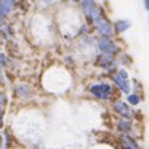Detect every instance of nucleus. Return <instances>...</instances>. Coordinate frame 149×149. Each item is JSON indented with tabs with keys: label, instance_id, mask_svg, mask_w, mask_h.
<instances>
[{
	"label": "nucleus",
	"instance_id": "f257e3e1",
	"mask_svg": "<svg viewBox=\"0 0 149 149\" xmlns=\"http://www.w3.org/2000/svg\"><path fill=\"white\" fill-rule=\"evenodd\" d=\"M81 6H82L84 13H85L95 25H98V24L104 19V18H102V10H101V8H98V6L95 5L94 0H84V2L81 3Z\"/></svg>",
	"mask_w": 149,
	"mask_h": 149
},
{
	"label": "nucleus",
	"instance_id": "1a4fd4ad",
	"mask_svg": "<svg viewBox=\"0 0 149 149\" xmlns=\"http://www.w3.org/2000/svg\"><path fill=\"white\" fill-rule=\"evenodd\" d=\"M13 5H15V0H2V18H5L12 12Z\"/></svg>",
	"mask_w": 149,
	"mask_h": 149
},
{
	"label": "nucleus",
	"instance_id": "9d476101",
	"mask_svg": "<svg viewBox=\"0 0 149 149\" xmlns=\"http://www.w3.org/2000/svg\"><path fill=\"white\" fill-rule=\"evenodd\" d=\"M121 143H123V146H124V149H139V146H137V143L132 139V137H129L127 134H124V136H121Z\"/></svg>",
	"mask_w": 149,
	"mask_h": 149
},
{
	"label": "nucleus",
	"instance_id": "6e6552de",
	"mask_svg": "<svg viewBox=\"0 0 149 149\" xmlns=\"http://www.w3.org/2000/svg\"><path fill=\"white\" fill-rule=\"evenodd\" d=\"M117 130H120L121 133H129L132 130V123L129 118H120V121L117 123Z\"/></svg>",
	"mask_w": 149,
	"mask_h": 149
},
{
	"label": "nucleus",
	"instance_id": "20e7f679",
	"mask_svg": "<svg viewBox=\"0 0 149 149\" xmlns=\"http://www.w3.org/2000/svg\"><path fill=\"white\" fill-rule=\"evenodd\" d=\"M113 108H114V111L118 113L123 118H130V117H132L130 108H129L127 104H124L123 101H116V102L113 104Z\"/></svg>",
	"mask_w": 149,
	"mask_h": 149
},
{
	"label": "nucleus",
	"instance_id": "7ed1b4c3",
	"mask_svg": "<svg viewBox=\"0 0 149 149\" xmlns=\"http://www.w3.org/2000/svg\"><path fill=\"white\" fill-rule=\"evenodd\" d=\"M98 48L102 54H107V56H113L118 51V47L113 42V40L110 37H102L100 38L98 41Z\"/></svg>",
	"mask_w": 149,
	"mask_h": 149
},
{
	"label": "nucleus",
	"instance_id": "f03ea898",
	"mask_svg": "<svg viewBox=\"0 0 149 149\" xmlns=\"http://www.w3.org/2000/svg\"><path fill=\"white\" fill-rule=\"evenodd\" d=\"M89 91H91V94H92L95 98L102 100V101L110 100L111 95H113V86H111L110 84H105V82L92 85V86L89 88Z\"/></svg>",
	"mask_w": 149,
	"mask_h": 149
},
{
	"label": "nucleus",
	"instance_id": "f8f14e48",
	"mask_svg": "<svg viewBox=\"0 0 149 149\" xmlns=\"http://www.w3.org/2000/svg\"><path fill=\"white\" fill-rule=\"evenodd\" d=\"M114 28H116L117 32H123V31H126V29L130 28V22H129V21H118V22L114 25Z\"/></svg>",
	"mask_w": 149,
	"mask_h": 149
},
{
	"label": "nucleus",
	"instance_id": "39448f33",
	"mask_svg": "<svg viewBox=\"0 0 149 149\" xmlns=\"http://www.w3.org/2000/svg\"><path fill=\"white\" fill-rule=\"evenodd\" d=\"M113 82H114L116 86L120 88L121 92H124V94H127V95L130 94V84L127 82V79L118 76V74H114V76H113Z\"/></svg>",
	"mask_w": 149,
	"mask_h": 149
},
{
	"label": "nucleus",
	"instance_id": "f3484780",
	"mask_svg": "<svg viewBox=\"0 0 149 149\" xmlns=\"http://www.w3.org/2000/svg\"><path fill=\"white\" fill-rule=\"evenodd\" d=\"M42 2H45V3H48V5H50V3H53V2H54V0H42Z\"/></svg>",
	"mask_w": 149,
	"mask_h": 149
},
{
	"label": "nucleus",
	"instance_id": "423d86ee",
	"mask_svg": "<svg viewBox=\"0 0 149 149\" xmlns=\"http://www.w3.org/2000/svg\"><path fill=\"white\" fill-rule=\"evenodd\" d=\"M97 28H98V31H100V34H101L102 37H111V35H113V31H114L113 25H111L107 19H102V21L97 25Z\"/></svg>",
	"mask_w": 149,
	"mask_h": 149
},
{
	"label": "nucleus",
	"instance_id": "0eeeda50",
	"mask_svg": "<svg viewBox=\"0 0 149 149\" xmlns=\"http://www.w3.org/2000/svg\"><path fill=\"white\" fill-rule=\"evenodd\" d=\"M98 64L101 66V67H104V69H107V70H111V69H114V58L111 57V56H107V54H102V56H100L98 57Z\"/></svg>",
	"mask_w": 149,
	"mask_h": 149
},
{
	"label": "nucleus",
	"instance_id": "2eb2a0df",
	"mask_svg": "<svg viewBox=\"0 0 149 149\" xmlns=\"http://www.w3.org/2000/svg\"><path fill=\"white\" fill-rule=\"evenodd\" d=\"M2 64H3V66L6 64V56H5V54H2Z\"/></svg>",
	"mask_w": 149,
	"mask_h": 149
},
{
	"label": "nucleus",
	"instance_id": "dca6fc26",
	"mask_svg": "<svg viewBox=\"0 0 149 149\" xmlns=\"http://www.w3.org/2000/svg\"><path fill=\"white\" fill-rule=\"evenodd\" d=\"M145 8L149 9V0H145Z\"/></svg>",
	"mask_w": 149,
	"mask_h": 149
},
{
	"label": "nucleus",
	"instance_id": "4468645a",
	"mask_svg": "<svg viewBox=\"0 0 149 149\" xmlns=\"http://www.w3.org/2000/svg\"><path fill=\"white\" fill-rule=\"evenodd\" d=\"M117 74H118V76H121V78H124V79H127V78H129V74H127V72H126L124 69L118 70V73H117Z\"/></svg>",
	"mask_w": 149,
	"mask_h": 149
},
{
	"label": "nucleus",
	"instance_id": "9b49d317",
	"mask_svg": "<svg viewBox=\"0 0 149 149\" xmlns=\"http://www.w3.org/2000/svg\"><path fill=\"white\" fill-rule=\"evenodd\" d=\"M16 94H18V97L29 98L31 94H32V91H31V88H29L28 85H19V86L16 88Z\"/></svg>",
	"mask_w": 149,
	"mask_h": 149
},
{
	"label": "nucleus",
	"instance_id": "a211bd4d",
	"mask_svg": "<svg viewBox=\"0 0 149 149\" xmlns=\"http://www.w3.org/2000/svg\"><path fill=\"white\" fill-rule=\"evenodd\" d=\"M72 2H79V0H72Z\"/></svg>",
	"mask_w": 149,
	"mask_h": 149
},
{
	"label": "nucleus",
	"instance_id": "ddd939ff",
	"mask_svg": "<svg viewBox=\"0 0 149 149\" xmlns=\"http://www.w3.org/2000/svg\"><path fill=\"white\" fill-rule=\"evenodd\" d=\"M127 101L132 105H137L140 102V97H139V94H129L127 95Z\"/></svg>",
	"mask_w": 149,
	"mask_h": 149
}]
</instances>
